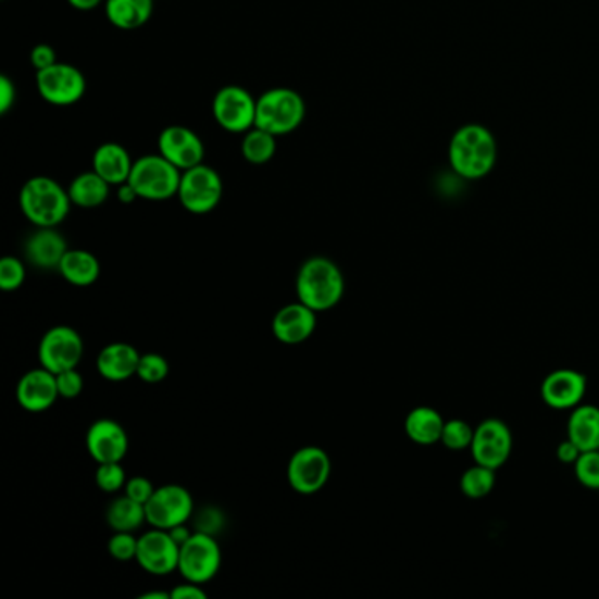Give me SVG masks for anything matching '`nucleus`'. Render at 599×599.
<instances>
[{
	"label": "nucleus",
	"mask_w": 599,
	"mask_h": 599,
	"mask_svg": "<svg viewBox=\"0 0 599 599\" xmlns=\"http://www.w3.org/2000/svg\"><path fill=\"white\" fill-rule=\"evenodd\" d=\"M296 292L298 301L312 308L313 312H329L344 299V271L327 257H310L299 267Z\"/></svg>",
	"instance_id": "f257e3e1"
},
{
	"label": "nucleus",
	"mask_w": 599,
	"mask_h": 599,
	"mask_svg": "<svg viewBox=\"0 0 599 599\" xmlns=\"http://www.w3.org/2000/svg\"><path fill=\"white\" fill-rule=\"evenodd\" d=\"M452 170L466 179H481L495 170L498 142L484 125L470 124L458 128L449 148Z\"/></svg>",
	"instance_id": "f03ea898"
},
{
	"label": "nucleus",
	"mask_w": 599,
	"mask_h": 599,
	"mask_svg": "<svg viewBox=\"0 0 599 599\" xmlns=\"http://www.w3.org/2000/svg\"><path fill=\"white\" fill-rule=\"evenodd\" d=\"M71 207L67 188L50 176H34L20 190V210L36 227H59L70 216Z\"/></svg>",
	"instance_id": "7ed1b4c3"
},
{
	"label": "nucleus",
	"mask_w": 599,
	"mask_h": 599,
	"mask_svg": "<svg viewBox=\"0 0 599 599\" xmlns=\"http://www.w3.org/2000/svg\"><path fill=\"white\" fill-rule=\"evenodd\" d=\"M307 116V104L301 93L292 88L275 87L257 97L255 127L267 133L287 136L301 127Z\"/></svg>",
	"instance_id": "20e7f679"
},
{
	"label": "nucleus",
	"mask_w": 599,
	"mask_h": 599,
	"mask_svg": "<svg viewBox=\"0 0 599 599\" xmlns=\"http://www.w3.org/2000/svg\"><path fill=\"white\" fill-rule=\"evenodd\" d=\"M179 182L182 171L161 153H151L134 161L133 173L128 176V184L145 201H167L178 196Z\"/></svg>",
	"instance_id": "39448f33"
},
{
	"label": "nucleus",
	"mask_w": 599,
	"mask_h": 599,
	"mask_svg": "<svg viewBox=\"0 0 599 599\" xmlns=\"http://www.w3.org/2000/svg\"><path fill=\"white\" fill-rule=\"evenodd\" d=\"M176 197L188 213L208 215L219 207L224 197V182L219 171L202 162L182 173Z\"/></svg>",
	"instance_id": "423d86ee"
},
{
	"label": "nucleus",
	"mask_w": 599,
	"mask_h": 599,
	"mask_svg": "<svg viewBox=\"0 0 599 599\" xmlns=\"http://www.w3.org/2000/svg\"><path fill=\"white\" fill-rule=\"evenodd\" d=\"M222 566V549L215 535L196 531L192 536L179 547V575L194 584H208L215 578Z\"/></svg>",
	"instance_id": "0eeeda50"
},
{
	"label": "nucleus",
	"mask_w": 599,
	"mask_h": 599,
	"mask_svg": "<svg viewBox=\"0 0 599 599\" xmlns=\"http://www.w3.org/2000/svg\"><path fill=\"white\" fill-rule=\"evenodd\" d=\"M329 453L316 445H307L292 453L288 461L287 481L298 495L312 496L321 492L330 478Z\"/></svg>",
	"instance_id": "6e6552de"
},
{
	"label": "nucleus",
	"mask_w": 599,
	"mask_h": 599,
	"mask_svg": "<svg viewBox=\"0 0 599 599\" xmlns=\"http://www.w3.org/2000/svg\"><path fill=\"white\" fill-rule=\"evenodd\" d=\"M211 113L225 133L245 134L255 127L257 99L247 88L227 85L213 97Z\"/></svg>",
	"instance_id": "1a4fd4ad"
},
{
	"label": "nucleus",
	"mask_w": 599,
	"mask_h": 599,
	"mask_svg": "<svg viewBox=\"0 0 599 599\" xmlns=\"http://www.w3.org/2000/svg\"><path fill=\"white\" fill-rule=\"evenodd\" d=\"M83 353L85 344L82 335L70 325H55L48 329L37 348L39 364L55 375L78 367Z\"/></svg>",
	"instance_id": "9d476101"
},
{
	"label": "nucleus",
	"mask_w": 599,
	"mask_h": 599,
	"mask_svg": "<svg viewBox=\"0 0 599 599\" xmlns=\"http://www.w3.org/2000/svg\"><path fill=\"white\" fill-rule=\"evenodd\" d=\"M36 87L42 101L65 108V105L76 104L85 97L87 78L78 67L57 62L48 70L36 73Z\"/></svg>",
	"instance_id": "9b49d317"
},
{
	"label": "nucleus",
	"mask_w": 599,
	"mask_h": 599,
	"mask_svg": "<svg viewBox=\"0 0 599 599\" xmlns=\"http://www.w3.org/2000/svg\"><path fill=\"white\" fill-rule=\"evenodd\" d=\"M147 508V524L159 529L187 524L194 515V498L184 485L167 484L157 487Z\"/></svg>",
	"instance_id": "f8f14e48"
},
{
	"label": "nucleus",
	"mask_w": 599,
	"mask_h": 599,
	"mask_svg": "<svg viewBox=\"0 0 599 599\" xmlns=\"http://www.w3.org/2000/svg\"><path fill=\"white\" fill-rule=\"evenodd\" d=\"M472 456L476 464L498 472L507 464L513 452V435L501 419L490 416L475 427Z\"/></svg>",
	"instance_id": "ddd939ff"
},
{
	"label": "nucleus",
	"mask_w": 599,
	"mask_h": 599,
	"mask_svg": "<svg viewBox=\"0 0 599 599\" xmlns=\"http://www.w3.org/2000/svg\"><path fill=\"white\" fill-rule=\"evenodd\" d=\"M136 563L153 576L178 572L179 544H176L170 531L153 527L139 538Z\"/></svg>",
	"instance_id": "4468645a"
},
{
	"label": "nucleus",
	"mask_w": 599,
	"mask_h": 599,
	"mask_svg": "<svg viewBox=\"0 0 599 599\" xmlns=\"http://www.w3.org/2000/svg\"><path fill=\"white\" fill-rule=\"evenodd\" d=\"M159 153L182 173L204 162V142L185 125H170L159 134Z\"/></svg>",
	"instance_id": "2eb2a0df"
},
{
	"label": "nucleus",
	"mask_w": 599,
	"mask_h": 599,
	"mask_svg": "<svg viewBox=\"0 0 599 599\" xmlns=\"http://www.w3.org/2000/svg\"><path fill=\"white\" fill-rule=\"evenodd\" d=\"M541 399L552 410H573L584 403L587 394V378L576 370H556L541 382Z\"/></svg>",
	"instance_id": "dca6fc26"
},
{
	"label": "nucleus",
	"mask_w": 599,
	"mask_h": 599,
	"mask_svg": "<svg viewBox=\"0 0 599 599\" xmlns=\"http://www.w3.org/2000/svg\"><path fill=\"white\" fill-rule=\"evenodd\" d=\"M85 445L97 464L122 462L128 452L127 430L113 419H99L88 427Z\"/></svg>",
	"instance_id": "f3484780"
},
{
	"label": "nucleus",
	"mask_w": 599,
	"mask_h": 599,
	"mask_svg": "<svg viewBox=\"0 0 599 599\" xmlns=\"http://www.w3.org/2000/svg\"><path fill=\"white\" fill-rule=\"evenodd\" d=\"M59 398L55 373H51L42 366L27 371L16 385L18 404L28 413L47 412Z\"/></svg>",
	"instance_id": "a211bd4d"
},
{
	"label": "nucleus",
	"mask_w": 599,
	"mask_h": 599,
	"mask_svg": "<svg viewBox=\"0 0 599 599\" xmlns=\"http://www.w3.org/2000/svg\"><path fill=\"white\" fill-rule=\"evenodd\" d=\"M273 335L284 345H301L312 338L316 329V312L301 301L279 308L271 324Z\"/></svg>",
	"instance_id": "6ab92c4d"
},
{
	"label": "nucleus",
	"mask_w": 599,
	"mask_h": 599,
	"mask_svg": "<svg viewBox=\"0 0 599 599\" xmlns=\"http://www.w3.org/2000/svg\"><path fill=\"white\" fill-rule=\"evenodd\" d=\"M70 247L57 227H37L25 241V259L36 270L59 271Z\"/></svg>",
	"instance_id": "aec40b11"
},
{
	"label": "nucleus",
	"mask_w": 599,
	"mask_h": 599,
	"mask_svg": "<svg viewBox=\"0 0 599 599\" xmlns=\"http://www.w3.org/2000/svg\"><path fill=\"white\" fill-rule=\"evenodd\" d=\"M141 353L133 345L110 344L102 348L97 355V371L108 382H125L138 375Z\"/></svg>",
	"instance_id": "412c9836"
},
{
	"label": "nucleus",
	"mask_w": 599,
	"mask_h": 599,
	"mask_svg": "<svg viewBox=\"0 0 599 599\" xmlns=\"http://www.w3.org/2000/svg\"><path fill=\"white\" fill-rule=\"evenodd\" d=\"M133 165V157L120 142H102L101 147L93 151L92 170L111 187H118L128 182Z\"/></svg>",
	"instance_id": "4be33fe9"
},
{
	"label": "nucleus",
	"mask_w": 599,
	"mask_h": 599,
	"mask_svg": "<svg viewBox=\"0 0 599 599\" xmlns=\"http://www.w3.org/2000/svg\"><path fill=\"white\" fill-rule=\"evenodd\" d=\"M566 435L582 452L599 450V407L582 403L573 408Z\"/></svg>",
	"instance_id": "5701e85b"
},
{
	"label": "nucleus",
	"mask_w": 599,
	"mask_h": 599,
	"mask_svg": "<svg viewBox=\"0 0 599 599\" xmlns=\"http://www.w3.org/2000/svg\"><path fill=\"white\" fill-rule=\"evenodd\" d=\"M155 0H105V18L120 30H136L150 22Z\"/></svg>",
	"instance_id": "b1692460"
},
{
	"label": "nucleus",
	"mask_w": 599,
	"mask_h": 599,
	"mask_svg": "<svg viewBox=\"0 0 599 599\" xmlns=\"http://www.w3.org/2000/svg\"><path fill=\"white\" fill-rule=\"evenodd\" d=\"M445 422L447 421L435 408L416 407L404 419V433L413 444L429 447L441 441Z\"/></svg>",
	"instance_id": "393cba45"
},
{
	"label": "nucleus",
	"mask_w": 599,
	"mask_h": 599,
	"mask_svg": "<svg viewBox=\"0 0 599 599\" xmlns=\"http://www.w3.org/2000/svg\"><path fill=\"white\" fill-rule=\"evenodd\" d=\"M59 273L74 287H90L101 276V262L92 252L82 248H70L60 262Z\"/></svg>",
	"instance_id": "a878e982"
},
{
	"label": "nucleus",
	"mask_w": 599,
	"mask_h": 599,
	"mask_svg": "<svg viewBox=\"0 0 599 599\" xmlns=\"http://www.w3.org/2000/svg\"><path fill=\"white\" fill-rule=\"evenodd\" d=\"M110 190L111 185L93 170L78 174L67 187L71 202L83 210L102 207L110 197Z\"/></svg>",
	"instance_id": "bb28decb"
},
{
	"label": "nucleus",
	"mask_w": 599,
	"mask_h": 599,
	"mask_svg": "<svg viewBox=\"0 0 599 599\" xmlns=\"http://www.w3.org/2000/svg\"><path fill=\"white\" fill-rule=\"evenodd\" d=\"M105 522L113 531L134 533L147 522V508L127 495L120 496L105 510Z\"/></svg>",
	"instance_id": "cd10ccee"
},
{
	"label": "nucleus",
	"mask_w": 599,
	"mask_h": 599,
	"mask_svg": "<svg viewBox=\"0 0 599 599\" xmlns=\"http://www.w3.org/2000/svg\"><path fill=\"white\" fill-rule=\"evenodd\" d=\"M241 153L248 164H267L276 153L275 134L267 133L264 128H250L242 134Z\"/></svg>",
	"instance_id": "c85d7f7f"
},
{
	"label": "nucleus",
	"mask_w": 599,
	"mask_h": 599,
	"mask_svg": "<svg viewBox=\"0 0 599 599\" xmlns=\"http://www.w3.org/2000/svg\"><path fill=\"white\" fill-rule=\"evenodd\" d=\"M461 492L467 499H482L495 490L496 487V470L476 464L467 467L466 472L461 476Z\"/></svg>",
	"instance_id": "c756f323"
},
{
	"label": "nucleus",
	"mask_w": 599,
	"mask_h": 599,
	"mask_svg": "<svg viewBox=\"0 0 599 599\" xmlns=\"http://www.w3.org/2000/svg\"><path fill=\"white\" fill-rule=\"evenodd\" d=\"M473 436H475V427L470 426L462 419H452L445 422L444 435L439 444H444L445 449L461 452V450L472 449Z\"/></svg>",
	"instance_id": "7c9ffc66"
},
{
	"label": "nucleus",
	"mask_w": 599,
	"mask_h": 599,
	"mask_svg": "<svg viewBox=\"0 0 599 599\" xmlns=\"http://www.w3.org/2000/svg\"><path fill=\"white\" fill-rule=\"evenodd\" d=\"M127 481V473L122 462H101L97 467L96 484L102 492L115 495L118 490L125 489Z\"/></svg>",
	"instance_id": "2f4dec72"
},
{
	"label": "nucleus",
	"mask_w": 599,
	"mask_h": 599,
	"mask_svg": "<svg viewBox=\"0 0 599 599\" xmlns=\"http://www.w3.org/2000/svg\"><path fill=\"white\" fill-rule=\"evenodd\" d=\"M573 467H575L576 481L582 487L599 490V450L582 452Z\"/></svg>",
	"instance_id": "473e14b6"
},
{
	"label": "nucleus",
	"mask_w": 599,
	"mask_h": 599,
	"mask_svg": "<svg viewBox=\"0 0 599 599\" xmlns=\"http://www.w3.org/2000/svg\"><path fill=\"white\" fill-rule=\"evenodd\" d=\"M138 541L139 538H136L134 533H128V531H115L110 540H108V552H110L111 558L116 559L120 563L136 561V556H138Z\"/></svg>",
	"instance_id": "72a5a7b5"
},
{
	"label": "nucleus",
	"mask_w": 599,
	"mask_h": 599,
	"mask_svg": "<svg viewBox=\"0 0 599 599\" xmlns=\"http://www.w3.org/2000/svg\"><path fill=\"white\" fill-rule=\"evenodd\" d=\"M170 375V362L161 353H145L138 366V378L145 384H159Z\"/></svg>",
	"instance_id": "f704fd0d"
},
{
	"label": "nucleus",
	"mask_w": 599,
	"mask_h": 599,
	"mask_svg": "<svg viewBox=\"0 0 599 599\" xmlns=\"http://www.w3.org/2000/svg\"><path fill=\"white\" fill-rule=\"evenodd\" d=\"M27 267L16 257H4L0 261V288L4 292H14L25 284Z\"/></svg>",
	"instance_id": "c9c22d12"
},
{
	"label": "nucleus",
	"mask_w": 599,
	"mask_h": 599,
	"mask_svg": "<svg viewBox=\"0 0 599 599\" xmlns=\"http://www.w3.org/2000/svg\"><path fill=\"white\" fill-rule=\"evenodd\" d=\"M57 385H59L60 398L74 399L85 389V380L78 367L74 370L62 371L57 375Z\"/></svg>",
	"instance_id": "e433bc0d"
},
{
	"label": "nucleus",
	"mask_w": 599,
	"mask_h": 599,
	"mask_svg": "<svg viewBox=\"0 0 599 599\" xmlns=\"http://www.w3.org/2000/svg\"><path fill=\"white\" fill-rule=\"evenodd\" d=\"M155 489V485L151 484L147 476H133V478H128L124 490L128 498H133L138 503L147 504Z\"/></svg>",
	"instance_id": "4c0bfd02"
},
{
	"label": "nucleus",
	"mask_w": 599,
	"mask_h": 599,
	"mask_svg": "<svg viewBox=\"0 0 599 599\" xmlns=\"http://www.w3.org/2000/svg\"><path fill=\"white\" fill-rule=\"evenodd\" d=\"M57 62H59V57H57L55 48L50 47V45H37L30 51V64H33L36 73L48 70L51 65H55Z\"/></svg>",
	"instance_id": "58836bf2"
},
{
	"label": "nucleus",
	"mask_w": 599,
	"mask_h": 599,
	"mask_svg": "<svg viewBox=\"0 0 599 599\" xmlns=\"http://www.w3.org/2000/svg\"><path fill=\"white\" fill-rule=\"evenodd\" d=\"M16 85L10 76H0V115L10 113L14 102H16Z\"/></svg>",
	"instance_id": "ea45409f"
},
{
	"label": "nucleus",
	"mask_w": 599,
	"mask_h": 599,
	"mask_svg": "<svg viewBox=\"0 0 599 599\" xmlns=\"http://www.w3.org/2000/svg\"><path fill=\"white\" fill-rule=\"evenodd\" d=\"M170 592L173 599H207V592H204L202 586L188 581H185V584H179V586L174 587Z\"/></svg>",
	"instance_id": "a19ab883"
},
{
	"label": "nucleus",
	"mask_w": 599,
	"mask_h": 599,
	"mask_svg": "<svg viewBox=\"0 0 599 599\" xmlns=\"http://www.w3.org/2000/svg\"><path fill=\"white\" fill-rule=\"evenodd\" d=\"M556 453H558L559 461L563 462V464H572L573 466L578 461V458H581L582 450L573 444L572 439L566 438L559 444L558 452Z\"/></svg>",
	"instance_id": "79ce46f5"
},
{
	"label": "nucleus",
	"mask_w": 599,
	"mask_h": 599,
	"mask_svg": "<svg viewBox=\"0 0 599 599\" xmlns=\"http://www.w3.org/2000/svg\"><path fill=\"white\" fill-rule=\"evenodd\" d=\"M118 190H116V197L122 204H133L136 199H139L138 192L134 190L133 185L125 182V184L118 185Z\"/></svg>",
	"instance_id": "37998d69"
},
{
	"label": "nucleus",
	"mask_w": 599,
	"mask_h": 599,
	"mask_svg": "<svg viewBox=\"0 0 599 599\" xmlns=\"http://www.w3.org/2000/svg\"><path fill=\"white\" fill-rule=\"evenodd\" d=\"M71 8L78 11H92L104 2V0H67Z\"/></svg>",
	"instance_id": "c03bdc74"
},
{
	"label": "nucleus",
	"mask_w": 599,
	"mask_h": 599,
	"mask_svg": "<svg viewBox=\"0 0 599 599\" xmlns=\"http://www.w3.org/2000/svg\"><path fill=\"white\" fill-rule=\"evenodd\" d=\"M171 536H173L176 544H179V547L185 544V541L192 536V533L188 531L187 524H182V526L173 527L170 529Z\"/></svg>",
	"instance_id": "a18cd8bd"
},
{
	"label": "nucleus",
	"mask_w": 599,
	"mask_h": 599,
	"mask_svg": "<svg viewBox=\"0 0 599 599\" xmlns=\"http://www.w3.org/2000/svg\"><path fill=\"white\" fill-rule=\"evenodd\" d=\"M171 592H159V590H151V592H145L139 596V599H170Z\"/></svg>",
	"instance_id": "49530a36"
}]
</instances>
